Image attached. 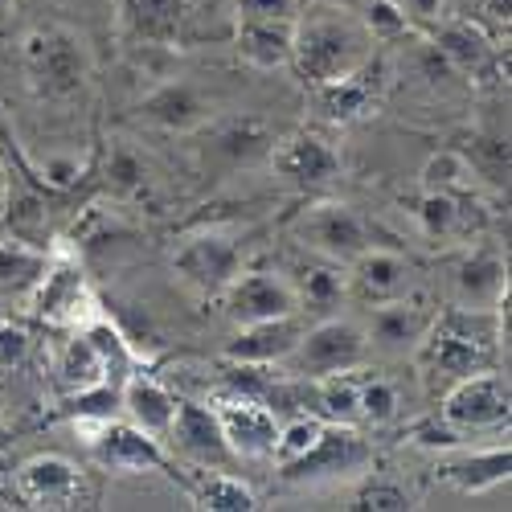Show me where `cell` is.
<instances>
[{
  "instance_id": "cell-1",
  "label": "cell",
  "mask_w": 512,
  "mask_h": 512,
  "mask_svg": "<svg viewBox=\"0 0 512 512\" xmlns=\"http://www.w3.org/2000/svg\"><path fill=\"white\" fill-rule=\"evenodd\" d=\"M500 349H508V300L500 308H435L426 336L414 345V365L426 381H451L492 369Z\"/></svg>"
},
{
  "instance_id": "cell-2",
  "label": "cell",
  "mask_w": 512,
  "mask_h": 512,
  "mask_svg": "<svg viewBox=\"0 0 512 512\" xmlns=\"http://www.w3.org/2000/svg\"><path fill=\"white\" fill-rule=\"evenodd\" d=\"M373 58V33L365 29L361 17L349 9H312L295 17L291 33V70L300 74L308 87H324L332 78H345L361 70Z\"/></svg>"
},
{
  "instance_id": "cell-3",
  "label": "cell",
  "mask_w": 512,
  "mask_h": 512,
  "mask_svg": "<svg viewBox=\"0 0 512 512\" xmlns=\"http://www.w3.org/2000/svg\"><path fill=\"white\" fill-rule=\"evenodd\" d=\"M21 70H25L29 91L41 103H66L87 91L95 58H91L87 37L78 29L62 21H46V25H33L21 37Z\"/></svg>"
},
{
  "instance_id": "cell-4",
  "label": "cell",
  "mask_w": 512,
  "mask_h": 512,
  "mask_svg": "<svg viewBox=\"0 0 512 512\" xmlns=\"http://www.w3.org/2000/svg\"><path fill=\"white\" fill-rule=\"evenodd\" d=\"M25 308L33 312L37 324H46L54 332H82L91 320L103 316L99 295L91 287V275L78 263V254H70V250L50 254V263H46V271H41Z\"/></svg>"
},
{
  "instance_id": "cell-5",
  "label": "cell",
  "mask_w": 512,
  "mask_h": 512,
  "mask_svg": "<svg viewBox=\"0 0 512 512\" xmlns=\"http://www.w3.org/2000/svg\"><path fill=\"white\" fill-rule=\"evenodd\" d=\"M74 431L82 435V443H87V455L95 467H103V472L111 476H181L177 463L168 459L164 443L152 439L148 431H140L136 422L127 418H82L74 422Z\"/></svg>"
},
{
  "instance_id": "cell-6",
  "label": "cell",
  "mask_w": 512,
  "mask_h": 512,
  "mask_svg": "<svg viewBox=\"0 0 512 512\" xmlns=\"http://www.w3.org/2000/svg\"><path fill=\"white\" fill-rule=\"evenodd\" d=\"M369 357V336L361 324L353 320H320V324H308L304 336L295 340V349L283 357V373L287 377H328V373H345V369H361Z\"/></svg>"
},
{
  "instance_id": "cell-7",
  "label": "cell",
  "mask_w": 512,
  "mask_h": 512,
  "mask_svg": "<svg viewBox=\"0 0 512 512\" xmlns=\"http://www.w3.org/2000/svg\"><path fill=\"white\" fill-rule=\"evenodd\" d=\"M295 242L320 254L324 263L349 267L361 250L377 246V230L369 226L365 213H357L345 201H316L295 218Z\"/></svg>"
},
{
  "instance_id": "cell-8",
  "label": "cell",
  "mask_w": 512,
  "mask_h": 512,
  "mask_svg": "<svg viewBox=\"0 0 512 512\" xmlns=\"http://www.w3.org/2000/svg\"><path fill=\"white\" fill-rule=\"evenodd\" d=\"M373 467V447L353 422H324L320 439L275 472L287 484H320V480H353Z\"/></svg>"
},
{
  "instance_id": "cell-9",
  "label": "cell",
  "mask_w": 512,
  "mask_h": 512,
  "mask_svg": "<svg viewBox=\"0 0 512 512\" xmlns=\"http://www.w3.org/2000/svg\"><path fill=\"white\" fill-rule=\"evenodd\" d=\"M439 418L451 422L455 431L463 435H476V431H500L512 418V390H508V373L480 369V373H467L459 381H451Z\"/></svg>"
},
{
  "instance_id": "cell-10",
  "label": "cell",
  "mask_w": 512,
  "mask_h": 512,
  "mask_svg": "<svg viewBox=\"0 0 512 512\" xmlns=\"http://www.w3.org/2000/svg\"><path fill=\"white\" fill-rule=\"evenodd\" d=\"M13 496L25 508H50V512H70L91 504V484L87 472L66 459V455H29L25 463L13 467Z\"/></svg>"
},
{
  "instance_id": "cell-11",
  "label": "cell",
  "mask_w": 512,
  "mask_h": 512,
  "mask_svg": "<svg viewBox=\"0 0 512 512\" xmlns=\"http://www.w3.org/2000/svg\"><path fill=\"white\" fill-rule=\"evenodd\" d=\"M242 259H246V250L230 230H197V234L181 238V246L173 250V271L197 295L218 300L230 287V279L242 271Z\"/></svg>"
},
{
  "instance_id": "cell-12",
  "label": "cell",
  "mask_w": 512,
  "mask_h": 512,
  "mask_svg": "<svg viewBox=\"0 0 512 512\" xmlns=\"http://www.w3.org/2000/svg\"><path fill=\"white\" fill-rule=\"evenodd\" d=\"M422 287V271L414 259L390 250V246H369L345 271V300L361 304V308H377V304H394L406 300Z\"/></svg>"
},
{
  "instance_id": "cell-13",
  "label": "cell",
  "mask_w": 512,
  "mask_h": 512,
  "mask_svg": "<svg viewBox=\"0 0 512 512\" xmlns=\"http://www.w3.org/2000/svg\"><path fill=\"white\" fill-rule=\"evenodd\" d=\"M218 300H222V312H226V320L234 328L304 312L300 291H295V279H287L279 271H238Z\"/></svg>"
},
{
  "instance_id": "cell-14",
  "label": "cell",
  "mask_w": 512,
  "mask_h": 512,
  "mask_svg": "<svg viewBox=\"0 0 512 512\" xmlns=\"http://www.w3.org/2000/svg\"><path fill=\"white\" fill-rule=\"evenodd\" d=\"M209 410L218 414V426L238 459H271L275 455L279 414L267 402L234 394V390H218L209 398Z\"/></svg>"
},
{
  "instance_id": "cell-15",
  "label": "cell",
  "mask_w": 512,
  "mask_h": 512,
  "mask_svg": "<svg viewBox=\"0 0 512 512\" xmlns=\"http://www.w3.org/2000/svg\"><path fill=\"white\" fill-rule=\"evenodd\" d=\"M164 443L173 447V455H181L193 467H230V463H238V455L230 451L222 426H218V414L209 410V402L177 398V414H173V426H168Z\"/></svg>"
},
{
  "instance_id": "cell-16",
  "label": "cell",
  "mask_w": 512,
  "mask_h": 512,
  "mask_svg": "<svg viewBox=\"0 0 512 512\" xmlns=\"http://www.w3.org/2000/svg\"><path fill=\"white\" fill-rule=\"evenodd\" d=\"M431 41L439 46V54L451 62L455 74L463 78H476V82H488L500 74L504 58H500V46L476 25V21H459V17H443L431 25Z\"/></svg>"
},
{
  "instance_id": "cell-17",
  "label": "cell",
  "mask_w": 512,
  "mask_h": 512,
  "mask_svg": "<svg viewBox=\"0 0 512 512\" xmlns=\"http://www.w3.org/2000/svg\"><path fill=\"white\" fill-rule=\"evenodd\" d=\"M451 295L459 308H500L508 300V263L492 246H467L451 267Z\"/></svg>"
},
{
  "instance_id": "cell-18",
  "label": "cell",
  "mask_w": 512,
  "mask_h": 512,
  "mask_svg": "<svg viewBox=\"0 0 512 512\" xmlns=\"http://www.w3.org/2000/svg\"><path fill=\"white\" fill-rule=\"evenodd\" d=\"M381 91H386V70H381L377 58H369L361 70L332 78L324 87H312V99L328 123H353V119H365L381 103Z\"/></svg>"
},
{
  "instance_id": "cell-19",
  "label": "cell",
  "mask_w": 512,
  "mask_h": 512,
  "mask_svg": "<svg viewBox=\"0 0 512 512\" xmlns=\"http://www.w3.org/2000/svg\"><path fill=\"white\" fill-rule=\"evenodd\" d=\"M271 164L279 177H287L295 185H328L340 177V168H345L332 140H324L316 132H291L287 140H275Z\"/></svg>"
},
{
  "instance_id": "cell-20",
  "label": "cell",
  "mask_w": 512,
  "mask_h": 512,
  "mask_svg": "<svg viewBox=\"0 0 512 512\" xmlns=\"http://www.w3.org/2000/svg\"><path fill=\"white\" fill-rule=\"evenodd\" d=\"M119 21L136 46H177L193 25V0H119Z\"/></svg>"
},
{
  "instance_id": "cell-21",
  "label": "cell",
  "mask_w": 512,
  "mask_h": 512,
  "mask_svg": "<svg viewBox=\"0 0 512 512\" xmlns=\"http://www.w3.org/2000/svg\"><path fill=\"white\" fill-rule=\"evenodd\" d=\"M431 320H435V308L414 291V295H406V300L369 308L365 336H369V345H373V349H386V353H414V345L426 336Z\"/></svg>"
},
{
  "instance_id": "cell-22",
  "label": "cell",
  "mask_w": 512,
  "mask_h": 512,
  "mask_svg": "<svg viewBox=\"0 0 512 512\" xmlns=\"http://www.w3.org/2000/svg\"><path fill=\"white\" fill-rule=\"evenodd\" d=\"M308 320L304 312L259 320V324H242L226 340V361H246V365H283V357L295 349V340L304 336Z\"/></svg>"
},
{
  "instance_id": "cell-23",
  "label": "cell",
  "mask_w": 512,
  "mask_h": 512,
  "mask_svg": "<svg viewBox=\"0 0 512 512\" xmlns=\"http://www.w3.org/2000/svg\"><path fill=\"white\" fill-rule=\"evenodd\" d=\"M119 406L127 414V422H136L140 431H148L152 439H168V426H173V414H177V394L160 386V381L144 369H132L119 390Z\"/></svg>"
},
{
  "instance_id": "cell-24",
  "label": "cell",
  "mask_w": 512,
  "mask_h": 512,
  "mask_svg": "<svg viewBox=\"0 0 512 512\" xmlns=\"http://www.w3.org/2000/svg\"><path fill=\"white\" fill-rule=\"evenodd\" d=\"M140 119L160 127V132H193V127L209 123V103L193 82H164L140 103Z\"/></svg>"
},
{
  "instance_id": "cell-25",
  "label": "cell",
  "mask_w": 512,
  "mask_h": 512,
  "mask_svg": "<svg viewBox=\"0 0 512 512\" xmlns=\"http://www.w3.org/2000/svg\"><path fill=\"white\" fill-rule=\"evenodd\" d=\"M291 33L295 21H267V17H238L234 50L254 70H279L291 62Z\"/></svg>"
},
{
  "instance_id": "cell-26",
  "label": "cell",
  "mask_w": 512,
  "mask_h": 512,
  "mask_svg": "<svg viewBox=\"0 0 512 512\" xmlns=\"http://www.w3.org/2000/svg\"><path fill=\"white\" fill-rule=\"evenodd\" d=\"M508 467H512V451H508V443H496L484 451H463L455 459H443L439 480L463 496H476V492H488L496 484H508Z\"/></svg>"
},
{
  "instance_id": "cell-27",
  "label": "cell",
  "mask_w": 512,
  "mask_h": 512,
  "mask_svg": "<svg viewBox=\"0 0 512 512\" xmlns=\"http://www.w3.org/2000/svg\"><path fill=\"white\" fill-rule=\"evenodd\" d=\"M201 512H254L259 496L238 476H230L226 467H197V476H177Z\"/></svg>"
},
{
  "instance_id": "cell-28",
  "label": "cell",
  "mask_w": 512,
  "mask_h": 512,
  "mask_svg": "<svg viewBox=\"0 0 512 512\" xmlns=\"http://www.w3.org/2000/svg\"><path fill=\"white\" fill-rule=\"evenodd\" d=\"M271 144H275V132L259 115H234L209 127V152L226 164H250L254 156L271 152Z\"/></svg>"
},
{
  "instance_id": "cell-29",
  "label": "cell",
  "mask_w": 512,
  "mask_h": 512,
  "mask_svg": "<svg viewBox=\"0 0 512 512\" xmlns=\"http://www.w3.org/2000/svg\"><path fill=\"white\" fill-rule=\"evenodd\" d=\"M46 263H50V254L41 246H33V242H25V238L0 242V304H21L25 308V300L33 295Z\"/></svg>"
},
{
  "instance_id": "cell-30",
  "label": "cell",
  "mask_w": 512,
  "mask_h": 512,
  "mask_svg": "<svg viewBox=\"0 0 512 512\" xmlns=\"http://www.w3.org/2000/svg\"><path fill=\"white\" fill-rule=\"evenodd\" d=\"M103 381H111V377H107V365H103L99 349L87 340V332H70L66 349L58 357V386L66 394H82V390L103 386ZM115 386H119V381H115Z\"/></svg>"
},
{
  "instance_id": "cell-31",
  "label": "cell",
  "mask_w": 512,
  "mask_h": 512,
  "mask_svg": "<svg viewBox=\"0 0 512 512\" xmlns=\"http://www.w3.org/2000/svg\"><path fill=\"white\" fill-rule=\"evenodd\" d=\"M357 414L369 426H390L402 414V394L390 377L381 373H357Z\"/></svg>"
},
{
  "instance_id": "cell-32",
  "label": "cell",
  "mask_w": 512,
  "mask_h": 512,
  "mask_svg": "<svg viewBox=\"0 0 512 512\" xmlns=\"http://www.w3.org/2000/svg\"><path fill=\"white\" fill-rule=\"evenodd\" d=\"M357 480L361 484H357L349 508H361V512H410V508H418V500H414V492L406 484H398L390 476H377L373 467Z\"/></svg>"
},
{
  "instance_id": "cell-33",
  "label": "cell",
  "mask_w": 512,
  "mask_h": 512,
  "mask_svg": "<svg viewBox=\"0 0 512 512\" xmlns=\"http://www.w3.org/2000/svg\"><path fill=\"white\" fill-rule=\"evenodd\" d=\"M418 226L426 238H455L459 226H463V197L459 193H431V189H422L418 197Z\"/></svg>"
},
{
  "instance_id": "cell-34",
  "label": "cell",
  "mask_w": 512,
  "mask_h": 512,
  "mask_svg": "<svg viewBox=\"0 0 512 512\" xmlns=\"http://www.w3.org/2000/svg\"><path fill=\"white\" fill-rule=\"evenodd\" d=\"M320 431H324V418L320 414H308V410H300L295 418H279V439H275V455H271V463L275 467H283V463H291V459H300L316 439H320Z\"/></svg>"
},
{
  "instance_id": "cell-35",
  "label": "cell",
  "mask_w": 512,
  "mask_h": 512,
  "mask_svg": "<svg viewBox=\"0 0 512 512\" xmlns=\"http://www.w3.org/2000/svg\"><path fill=\"white\" fill-rule=\"evenodd\" d=\"M144 177H148L144 156H140L132 144H111L107 164H103V181H107V189L119 193V197H127V193L144 189Z\"/></svg>"
},
{
  "instance_id": "cell-36",
  "label": "cell",
  "mask_w": 512,
  "mask_h": 512,
  "mask_svg": "<svg viewBox=\"0 0 512 512\" xmlns=\"http://www.w3.org/2000/svg\"><path fill=\"white\" fill-rule=\"evenodd\" d=\"M467 177H472V168H467L463 152H435L422 164V189H431V193H459L463 197Z\"/></svg>"
},
{
  "instance_id": "cell-37",
  "label": "cell",
  "mask_w": 512,
  "mask_h": 512,
  "mask_svg": "<svg viewBox=\"0 0 512 512\" xmlns=\"http://www.w3.org/2000/svg\"><path fill=\"white\" fill-rule=\"evenodd\" d=\"M295 291H300V304L308 308H328V304H336L340 295H345V271H340L336 263H328V267H308L304 271V279L295 283Z\"/></svg>"
},
{
  "instance_id": "cell-38",
  "label": "cell",
  "mask_w": 512,
  "mask_h": 512,
  "mask_svg": "<svg viewBox=\"0 0 512 512\" xmlns=\"http://www.w3.org/2000/svg\"><path fill=\"white\" fill-rule=\"evenodd\" d=\"M467 168L480 177H488L492 185H508V140L500 136H484V140H472V148L463 152Z\"/></svg>"
},
{
  "instance_id": "cell-39",
  "label": "cell",
  "mask_w": 512,
  "mask_h": 512,
  "mask_svg": "<svg viewBox=\"0 0 512 512\" xmlns=\"http://www.w3.org/2000/svg\"><path fill=\"white\" fill-rule=\"evenodd\" d=\"M361 21L373 33V41H394L410 33V17L398 0H365L361 5Z\"/></svg>"
},
{
  "instance_id": "cell-40",
  "label": "cell",
  "mask_w": 512,
  "mask_h": 512,
  "mask_svg": "<svg viewBox=\"0 0 512 512\" xmlns=\"http://www.w3.org/2000/svg\"><path fill=\"white\" fill-rule=\"evenodd\" d=\"M33 357V332L13 316H0V373H17Z\"/></svg>"
},
{
  "instance_id": "cell-41",
  "label": "cell",
  "mask_w": 512,
  "mask_h": 512,
  "mask_svg": "<svg viewBox=\"0 0 512 512\" xmlns=\"http://www.w3.org/2000/svg\"><path fill=\"white\" fill-rule=\"evenodd\" d=\"M410 443H418V447H439V451H455V447L467 443V435L455 431V426L443 422V418H422V422L410 426Z\"/></svg>"
},
{
  "instance_id": "cell-42",
  "label": "cell",
  "mask_w": 512,
  "mask_h": 512,
  "mask_svg": "<svg viewBox=\"0 0 512 512\" xmlns=\"http://www.w3.org/2000/svg\"><path fill=\"white\" fill-rule=\"evenodd\" d=\"M238 17L295 21V17H300V0H238Z\"/></svg>"
},
{
  "instance_id": "cell-43",
  "label": "cell",
  "mask_w": 512,
  "mask_h": 512,
  "mask_svg": "<svg viewBox=\"0 0 512 512\" xmlns=\"http://www.w3.org/2000/svg\"><path fill=\"white\" fill-rule=\"evenodd\" d=\"M402 9H406L410 21H418V25L431 29L435 21L447 17V0H402Z\"/></svg>"
},
{
  "instance_id": "cell-44",
  "label": "cell",
  "mask_w": 512,
  "mask_h": 512,
  "mask_svg": "<svg viewBox=\"0 0 512 512\" xmlns=\"http://www.w3.org/2000/svg\"><path fill=\"white\" fill-rule=\"evenodd\" d=\"M484 13H488V21L500 33H508V25H512V0H484Z\"/></svg>"
},
{
  "instance_id": "cell-45",
  "label": "cell",
  "mask_w": 512,
  "mask_h": 512,
  "mask_svg": "<svg viewBox=\"0 0 512 512\" xmlns=\"http://www.w3.org/2000/svg\"><path fill=\"white\" fill-rule=\"evenodd\" d=\"M13 205V189H9V177H5V168H0V213H5Z\"/></svg>"
},
{
  "instance_id": "cell-46",
  "label": "cell",
  "mask_w": 512,
  "mask_h": 512,
  "mask_svg": "<svg viewBox=\"0 0 512 512\" xmlns=\"http://www.w3.org/2000/svg\"><path fill=\"white\" fill-rule=\"evenodd\" d=\"M328 5H332V9H349V13H357L365 0H328Z\"/></svg>"
},
{
  "instance_id": "cell-47",
  "label": "cell",
  "mask_w": 512,
  "mask_h": 512,
  "mask_svg": "<svg viewBox=\"0 0 512 512\" xmlns=\"http://www.w3.org/2000/svg\"><path fill=\"white\" fill-rule=\"evenodd\" d=\"M13 13H17V0H0V25H5Z\"/></svg>"
},
{
  "instance_id": "cell-48",
  "label": "cell",
  "mask_w": 512,
  "mask_h": 512,
  "mask_svg": "<svg viewBox=\"0 0 512 512\" xmlns=\"http://www.w3.org/2000/svg\"><path fill=\"white\" fill-rule=\"evenodd\" d=\"M9 439H13V435H9V422L0 418V447H9Z\"/></svg>"
}]
</instances>
